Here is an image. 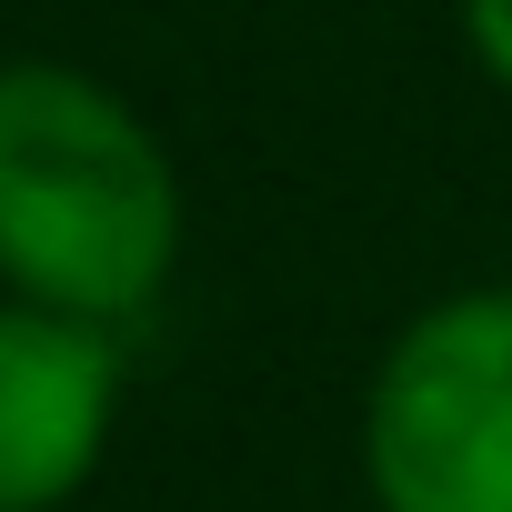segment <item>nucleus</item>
Here are the masks:
<instances>
[{"label":"nucleus","instance_id":"obj_2","mask_svg":"<svg viewBox=\"0 0 512 512\" xmlns=\"http://www.w3.org/2000/svg\"><path fill=\"white\" fill-rule=\"evenodd\" d=\"M372 512H512V282L412 312L362 392Z\"/></svg>","mask_w":512,"mask_h":512},{"label":"nucleus","instance_id":"obj_3","mask_svg":"<svg viewBox=\"0 0 512 512\" xmlns=\"http://www.w3.org/2000/svg\"><path fill=\"white\" fill-rule=\"evenodd\" d=\"M121 422V332L0 292V512H61Z\"/></svg>","mask_w":512,"mask_h":512},{"label":"nucleus","instance_id":"obj_4","mask_svg":"<svg viewBox=\"0 0 512 512\" xmlns=\"http://www.w3.org/2000/svg\"><path fill=\"white\" fill-rule=\"evenodd\" d=\"M462 41H472V61L512 91V0H462Z\"/></svg>","mask_w":512,"mask_h":512},{"label":"nucleus","instance_id":"obj_1","mask_svg":"<svg viewBox=\"0 0 512 512\" xmlns=\"http://www.w3.org/2000/svg\"><path fill=\"white\" fill-rule=\"evenodd\" d=\"M181 272V171L81 61H0V292L131 332Z\"/></svg>","mask_w":512,"mask_h":512}]
</instances>
